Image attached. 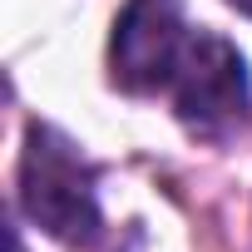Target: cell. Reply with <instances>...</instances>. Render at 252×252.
I'll return each mask as SVG.
<instances>
[{"label": "cell", "mask_w": 252, "mask_h": 252, "mask_svg": "<svg viewBox=\"0 0 252 252\" xmlns=\"http://www.w3.org/2000/svg\"><path fill=\"white\" fill-rule=\"evenodd\" d=\"M10 252H25V247H20V232H10Z\"/></svg>", "instance_id": "5b68a950"}, {"label": "cell", "mask_w": 252, "mask_h": 252, "mask_svg": "<svg viewBox=\"0 0 252 252\" xmlns=\"http://www.w3.org/2000/svg\"><path fill=\"white\" fill-rule=\"evenodd\" d=\"M20 208L35 227L60 242H94L99 237V193L94 163L64 139L55 124H30L20 154Z\"/></svg>", "instance_id": "6da1fadb"}, {"label": "cell", "mask_w": 252, "mask_h": 252, "mask_svg": "<svg viewBox=\"0 0 252 252\" xmlns=\"http://www.w3.org/2000/svg\"><path fill=\"white\" fill-rule=\"evenodd\" d=\"M193 30L183 20V0H129L114 20L109 40V74L129 94H158L173 84L178 60Z\"/></svg>", "instance_id": "3957f363"}, {"label": "cell", "mask_w": 252, "mask_h": 252, "mask_svg": "<svg viewBox=\"0 0 252 252\" xmlns=\"http://www.w3.org/2000/svg\"><path fill=\"white\" fill-rule=\"evenodd\" d=\"M227 5H232L237 15H252V0H227Z\"/></svg>", "instance_id": "277c9868"}, {"label": "cell", "mask_w": 252, "mask_h": 252, "mask_svg": "<svg viewBox=\"0 0 252 252\" xmlns=\"http://www.w3.org/2000/svg\"><path fill=\"white\" fill-rule=\"evenodd\" d=\"M168 89H173L178 124L198 139H218V134L237 129L247 119V109H252L247 64L218 30H193Z\"/></svg>", "instance_id": "7a4b0ae2"}]
</instances>
